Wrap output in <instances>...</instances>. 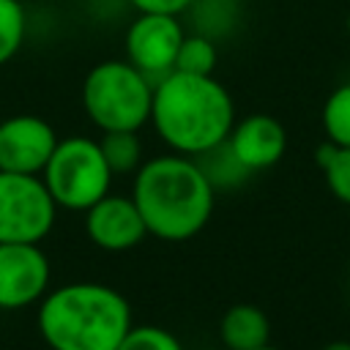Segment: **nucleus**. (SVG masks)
Returning <instances> with one entry per match:
<instances>
[{"label": "nucleus", "instance_id": "19", "mask_svg": "<svg viewBox=\"0 0 350 350\" xmlns=\"http://www.w3.org/2000/svg\"><path fill=\"white\" fill-rule=\"evenodd\" d=\"M27 38V11L22 0H0V66L11 63Z\"/></svg>", "mask_w": 350, "mask_h": 350}, {"label": "nucleus", "instance_id": "21", "mask_svg": "<svg viewBox=\"0 0 350 350\" xmlns=\"http://www.w3.org/2000/svg\"><path fill=\"white\" fill-rule=\"evenodd\" d=\"M134 11H142V14H175V16H183L186 8L194 3V0H126Z\"/></svg>", "mask_w": 350, "mask_h": 350}, {"label": "nucleus", "instance_id": "4", "mask_svg": "<svg viewBox=\"0 0 350 350\" xmlns=\"http://www.w3.org/2000/svg\"><path fill=\"white\" fill-rule=\"evenodd\" d=\"M153 82L123 60L96 63L82 82V109L101 131H139L150 120Z\"/></svg>", "mask_w": 350, "mask_h": 350}, {"label": "nucleus", "instance_id": "11", "mask_svg": "<svg viewBox=\"0 0 350 350\" xmlns=\"http://www.w3.org/2000/svg\"><path fill=\"white\" fill-rule=\"evenodd\" d=\"M227 145L249 172H260L273 167L284 156L287 131L273 115L254 112L232 123L227 134Z\"/></svg>", "mask_w": 350, "mask_h": 350}, {"label": "nucleus", "instance_id": "17", "mask_svg": "<svg viewBox=\"0 0 350 350\" xmlns=\"http://www.w3.org/2000/svg\"><path fill=\"white\" fill-rule=\"evenodd\" d=\"M219 63V49L216 41L211 36L202 33H186L180 46H178V57H175V71L183 74H213Z\"/></svg>", "mask_w": 350, "mask_h": 350}, {"label": "nucleus", "instance_id": "9", "mask_svg": "<svg viewBox=\"0 0 350 350\" xmlns=\"http://www.w3.org/2000/svg\"><path fill=\"white\" fill-rule=\"evenodd\" d=\"M57 145V134L49 120L38 115H11L0 120V170L41 175L52 150Z\"/></svg>", "mask_w": 350, "mask_h": 350}, {"label": "nucleus", "instance_id": "20", "mask_svg": "<svg viewBox=\"0 0 350 350\" xmlns=\"http://www.w3.org/2000/svg\"><path fill=\"white\" fill-rule=\"evenodd\" d=\"M118 350H183V345L161 325H131Z\"/></svg>", "mask_w": 350, "mask_h": 350}, {"label": "nucleus", "instance_id": "2", "mask_svg": "<svg viewBox=\"0 0 350 350\" xmlns=\"http://www.w3.org/2000/svg\"><path fill=\"white\" fill-rule=\"evenodd\" d=\"M150 123L175 153L197 156L227 139L235 104L213 74L170 71L153 85Z\"/></svg>", "mask_w": 350, "mask_h": 350}, {"label": "nucleus", "instance_id": "13", "mask_svg": "<svg viewBox=\"0 0 350 350\" xmlns=\"http://www.w3.org/2000/svg\"><path fill=\"white\" fill-rule=\"evenodd\" d=\"M194 161L200 164V170L205 172V178L211 180L213 189H232V186L243 183L252 175L238 161V156L232 153V148L227 145V139L219 142V145H213V148H208V150H202V153H197Z\"/></svg>", "mask_w": 350, "mask_h": 350}, {"label": "nucleus", "instance_id": "16", "mask_svg": "<svg viewBox=\"0 0 350 350\" xmlns=\"http://www.w3.org/2000/svg\"><path fill=\"white\" fill-rule=\"evenodd\" d=\"M314 159H317V164H320V170L325 175L328 191L339 202L350 205V148L334 145V142L325 139Z\"/></svg>", "mask_w": 350, "mask_h": 350}, {"label": "nucleus", "instance_id": "3", "mask_svg": "<svg viewBox=\"0 0 350 350\" xmlns=\"http://www.w3.org/2000/svg\"><path fill=\"white\" fill-rule=\"evenodd\" d=\"M129 328V301L98 282L63 284L38 306V331L52 350H118Z\"/></svg>", "mask_w": 350, "mask_h": 350}, {"label": "nucleus", "instance_id": "1", "mask_svg": "<svg viewBox=\"0 0 350 350\" xmlns=\"http://www.w3.org/2000/svg\"><path fill=\"white\" fill-rule=\"evenodd\" d=\"M131 200L142 213L148 235L161 241H189L208 224L216 189L194 156L167 153L139 164Z\"/></svg>", "mask_w": 350, "mask_h": 350}, {"label": "nucleus", "instance_id": "22", "mask_svg": "<svg viewBox=\"0 0 350 350\" xmlns=\"http://www.w3.org/2000/svg\"><path fill=\"white\" fill-rule=\"evenodd\" d=\"M323 350H350V342L347 339H336V342H328Z\"/></svg>", "mask_w": 350, "mask_h": 350}, {"label": "nucleus", "instance_id": "10", "mask_svg": "<svg viewBox=\"0 0 350 350\" xmlns=\"http://www.w3.org/2000/svg\"><path fill=\"white\" fill-rule=\"evenodd\" d=\"M85 232L104 252H126L148 235V227L131 197L104 194L85 211Z\"/></svg>", "mask_w": 350, "mask_h": 350}, {"label": "nucleus", "instance_id": "12", "mask_svg": "<svg viewBox=\"0 0 350 350\" xmlns=\"http://www.w3.org/2000/svg\"><path fill=\"white\" fill-rule=\"evenodd\" d=\"M219 336L227 350H257L271 339V323L254 304H235L221 314Z\"/></svg>", "mask_w": 350, "mask_h": 350}, {"label": "nucleus", "instance_id": "5", "mask_svg": "<svg viewBox=\"0 0 350 350\" xmlns=\"http://www.w3.org/2000/svg\"><path fill=\"white\" fill-rule=\"evenodd\" d=\"M41 178L57 208L88 211L104 194H109L112 170L104 161L98 139L90 137H66L57 139Z\"/></svg>", "mask_w": 350, "mask_h": 350}, {"label": "nucleus", "instance_id": "7", "mask_svg": "<svg viewBox=\"0 0 350 350\" xmlns=\"http://www.w3.org/2000/svg\"><path fill=\"white\" fill-rule=\"evenodd\" d=\"M183 36H186V27L180 16L137 11V16L129 22L123 36L126 60L156 85L161 77L175 71V57Z\"/></svg>", "mask_w": 350, "mask_h": 350}, {"label": "nucleus", "instance_id": "15", "mask_svg": "<svg viewBox=\"0 0 350 350\" xmlns=\"http://www.w3.org/2000/svg\"><path fill=\"white\" fill-rule=\"evenodd\" d=\"M186 16L194 22V33L211 36L213 41L235 27L238 3L235 0H194L186 8Z\"/></svg>", "mask_w": 350, "mask_h": 350}, {"label": "nucleus", "instance_id": "23", "mask_svg": "<svg viewBox=\"0 0 350 350\" xmlns=\"http://www.w3.org/2000/svg\"><path fill=\"white\" fill-rule=\"evenodd\" d=\"M257 350H279V347H273V345L268 342V345H262V347H257Z\"/></svg>", "mask_w": 350, "mask_h": 350}, {"label": "nucleus", "instance_id": "14", "mask_svg": "<svg viewBox=\"0 0 350 350\" xmlns=\"http://www.w3.org/2000/svg\"><path fill=\"white\" fill-rule=\"evenodd\" d=\"M98 148H101L104 161L112 170V175H131L142 164V142H139L137 131H126V129L101 131Z\"/></svg>", "mask_w": 350, "mask_h": 350}, {"label": "nucleus", "instance_id": "8", "mask_svg": "<svg viewBox=\"0 0 350 350\" xmlns=\"http://www.w3.org/2000/svg\"><path fill=\"white\" fill-rule=\"evenodd\" d=\"M49 260L38 243H0V309H22L46 295Z\"/></svg>", "mask_w": 350, "mask_h": 350}, {"label": "nucleus", "instance_id": "6", "mask_svg": "<svg viewBox=\"0 0 350 350\" xmlns=\"http://www.w3.org/2000/svg\"><path fill=\"white\" fill-rule=\"evenodd\" d=\"M57 205L41 175L0 170V243H41Z\"/></svg>", "mask_w": 350, "mask_h": 350}, {"label": "nucleus", "instance_id": "18", "mask_svg": "<svg viewBox=\"0 0 350 350\" xmlns=\"http://www.w3.org/2000/svg\"><path fill=\"white\" fill-rule=\"evenodd\" d=\"M320 120L328 142L350 148V82H342L328 93Z\"/></svg>", "mask_w": 350, "mask_h": 350}, {"label": "nucleus", "instance_id": "24", "mask_svg": "<svg viewBox=\"0 0 350 350\" xmlns=\"http://www.w3.org/2000/svg\"><path fill=\"white\" fill-rule=\"evenodd\" d=\"M347 33H350V16H347Z\"/></svg>", "mask_w": 350, "mask_h": 350}]
</instances>
